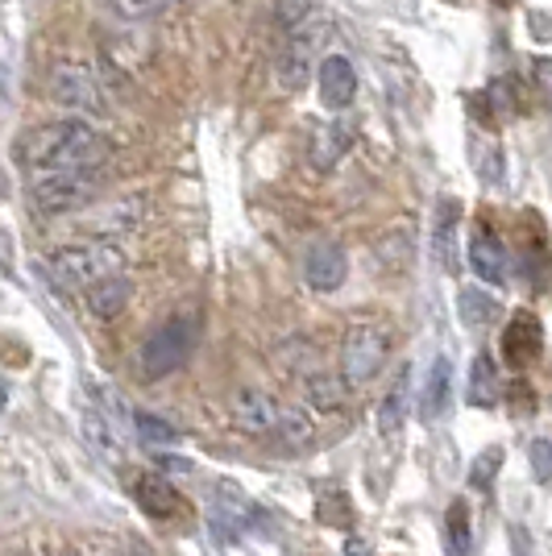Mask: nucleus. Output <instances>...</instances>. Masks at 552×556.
Instances as JSON below:
<instances>
[{
	"mask_svg": "<svg viewBox=\"0 0 552 556\" xmlns=\"http://www.w3.org/2000/svg\"><path fill=\"white\" fill-rule=\"evenodd\" d=\"M104 154H109L104 134L96 125H88V121H79V116L50 121L42 129H29L17 141V159L34 175L38 170H67V166H100Z\"/></svg>",
	"mask_w": 552,
	"mask_h": 556,
	"instance_id": "f257e3e1",
	"label": "nucleus"
},
{
	"mask_svg": "<svg viewBox=\"0 0 552 556\" xmlns=\"http://www.w3.org/2000/svg\"><path fill=\"white\" fill-rule=\"evenodd\" d=\"M47 270L63 291H84V295H88L96 282L125 275V254H121V245L96 237V241H79V245L54 250L47 262Z\"/></svg>",
	"mask_w": 552,
	"mask_h": 556,
	"instance_id": "f03ea898",
	"label": "nucleus"
},
{
	"mask_svg": "<svg viewBox=\"0 0 552 556\" xmlns=\"http://www.w3.org/2000/svg\"><path fill=\"white\" fill-rule=\"evenodd\" d=\"M104 187L100 166H67V170H38L29 175V208L42 216H67V212L88 208Z\"/></svg>",
	"mask_w": 552,
	"mask_h": 556,
	"instance_id": "7ed1b4c3",
	"label": "nucleus"
},
{
	"mask_svg": "<svg viewBox=\"0 0 552 556\" xmlns=\"http://www.w3.org/2000/svg\"><path fill=\"white\" fill-rule=\"evenodd\" d=\"M391 362V332L382 325H349L341 341V374H346L349 391H366L369 382H378Z\"/></svg>",
	"mask_w": 552,
	"mask_h": 556,
	"instance_id": "20e7f679",
	"label": "nucleus"
},
{
	"mask_svg": "<svg viewBox=\"0 0 552 556\" xmlns=\"http://www.w3.org/2000/svg\"><path fill=\"white\" fill-rule=\"evenodd\" d=\"M191 349H196V320H191V316H171V320L154 328V332L146 337V345H141V353H138L141 378L159 382L166 374L184 370Z\"/></svg>",
	"mask_w": 552,
	"mask_h": 556,
	"instance_id": "39448f33",
	"label": "nucleus"
},
{
	"mask_svg": "<svg viewBox=\"0 0 552 556\" xmlns=\"http://www.w3.org/2000/svg\"><path fill=\"white\" fill-rule=\"evenodd\" d=\"M47 96L50 104H59L67 113H104L109 109V92H104L100 75L88 63H75V59L50 71Z\"/></svg>",
	"mask_w": 552,
	"mask_h": 556,
	"instance_id": "423d86ee",
	"label": "nucleus"
},
{
	"mask_svg": "<svg viewBox=\"0 0 552 556\" xmlns=\"http://www.w3.org/2000/svg\"><path fill=\"white\" fill-rule=\"evenodd\" d=\"M229 416L241 432L250 437H278L283 424V403L275 394H266L262 387H237L229 394Z\"/></svg>",
	"mask_w": 552,
	"mask_h": 556,
	"instance_id": "0eeeda50",
	"label": "nucleus"
},
{
	"mask_svg": "<svg viewBox=\"0 0 552 556\" xmlns=\"http://www.w3.org/2000/svg\"><path fill=\"white\" fill-rule=\"evenodd\" d=\"M328 34V25H316V29H300V34H291L287 38V47L278 50V84L287 88V92H303L308 88V79H312V67H316V47H321V38Z\"/></svg>",
	"mask_w": 552,
	"mask_h": 556,
	"instance_id": "6e6552de",
	"label": "nucleus"
},
{
	"mask_svg": "<svg viewBox=\"0 0 552 556\" xmlns=\"http://www.w3.org/2000/svg\"><path fill=\"white\" fill-rule=\"evenodd\" d=\"M349 278V254L337 245V241H316L308 254H303V282L312 287V291H337L341 282Z\"/></svg>",
	"mask_w": 552,
	"mask_h": 556,
	"instance_id": "1a4fd4ad",
	"label": "nucleus"
},
{
	"mask_svg": "<svg viewBox=\"0 0 552 556\" xmlns=\"http://www.w3.org/2000/svg\"><path fill=\"white\" fill-rule=\"evenodd\" d=\"M208 519H212V528H216V532L241 535L253 519H258V507L241 494V486H233V482H216V486H212V498H208Z\"/></svg>",
	"mask_w": 552,
	"mask_h": 556,
	"instance_id": "9d476101",
	"label": "nucleus"
},
{
	"mask_svg": "<svg viewBox=\"0 0 552 556\" xmlns=\"http://www.w3.org/2000/svg\"><path fill=\"white\" fill-rule=\"evenodd\" d=\"M316 84H321V100L328 113H346L357 100V71L346 54H324L316 67Z\"/></svg>",
	"mask_w": 552,
	"mask_h": 556,
	"instance_id": "9b49d317",
	"label": "nucleus"
},
{
	"mask_svg": "<svg viewBox=\"0 0 552 556\" xmlns=\"http://www.w3.org/2000/svg\"><path fill=\"white\" fill-rule=\"evenodd\" d=\"M469 266H474V275L482 278V282L503 287L506 278H511V257H506L503 237L482 225V229L469 237Z\"/></svg>",
	"mask_w": 552,
	"mask_h": 556,
	"instance_id": "f8f14e48",
	"label": "nucleus"
},
{
	"mask_svg": "<svg viewBox=\"0 0 552 556\" xmlns=\"http://www.w3.org/2000/svg\"><path fill=\"white\" fill-rule=\"evenodd\" d=\"M300 387L303 394H308V403L316 407V412H341L349 399V382L341 370H328L324 362H316V366H308V370L300 374Z\"/></svg>",
	"mask_w": 552,
	"mask_h": 556,
	"instance_id": "ddd939ff",
	"label": "nucleus"
},
{
	"mask_svg": "<svg viewBox=\"0 0 552 556\" xmlns=\"http://www.w3.org/2000/svg\"><path fill=\"white\" fill-rule=\"evenodd\" d=\"M457 225L461 208L453 195H440L437 212H432V254H437L440 270H457Z\"/></svg>",
	"mask_w": 552,
	"mask_h": 556,
	"instance_id": "4468645a",
	"label": "nucleus"
},
{
	"mask_svg": "<svg viewBox=\"0 0 552 556\" xmlns=\"http://www.w3.org/2000/svg\"><path fill=\"white\" fill-rule=\"evenodd\" d=\"M407 407H412V366L403 362L399 378L391 382V391L382 394V403H378V432L382 437H399L403 424H407Z\"/></svg>",
	"mask_w": 552,
	"mask_h": 556,
	"instance_id": "2eb2a0df",
	"label": "nucleus"
},
{
	"mask_svg": "<svg viewBox=\"0 0 552 556\" xmlns=\"http://www.w3.org/2000/svg\"><path fill=\"white\" fill-rule=\"evenodd\" d=\"M349 146H353V129H349V125H341V121L316 125V129H312V141H308V159H312L316 170H333V166L349 154Z\"/></svg>",
	"mask_w": 552,
	"mask_h": 556,
	"instance_id": "dca6fc26",
	"label": "nucleus"
},
{
	"mask_svg": "<svg viewBox=\"0 0 552 556\" xmlns=\"http://www.w3.org/2000/svg\"><path fill=\"white\" fill-rule=\"evenodd\" d=\"M449 403H453V366H449V357H437L428 370V382H424V394H419V419L437 424L444 419Z\"/></svg>",
	"mask_w": 552,
	"mask_h": 556,
	"instance_id": "f3484780",
	"label": "nucleus"
},
{
	"mask_svg": "<svg viewBox=\"0 0 552 556\" xmlns=\"http://www.w3.org/2000/svg\"><path fill=\"white\" fill-rule=\"evenodd\" d=\"M134 494H138V503L146 515H154V519H171V515H179L184 510V498L175 494V486L159 478V473H141L138 482H134Z\"/></svg>",
	"mask_w": 552,
	"mask_h": 556,
	"instance_id": "a211bd4d",
	"label": "nucleus"
},
{
	"mask_svg": "<svg viewBox=\"0 0 552 556\" xmlns=\"http://www.w3.org/2000/svg\"><path fill=\"white\" fill-rule=\"evenodd\" d=\"M84 300H88V312H92L96 320H116L129 307V300H134V282L125 275L104 278V282H96Z\"/></svg>",
	"mask_w": 552,
	"mask_h": 556,
	"instance_id": "6ab92c4d",
	"label": "nucleus"
},
{
	"mask_svg": "<svg viewBox=\"0 0 552 556\" xmlns=\"http://www.w3.org/2000/svg\"><path fill=\"white\" fill-rule=\"evenodd\" d=\"M536 349H540V325L531 316H515L511 332L503 337V357L511 366H531Z\"/></svg>",
	"mask_w": 552,
	"mask_h": 556,
	"instance_id": "aec40b11",
	"label": "nucleus"
},
{
	"mask_svg": "<svg viewBox=\"0 0 552 556\" xmlns=\"http://www.w3.org/2000/svg\"><path fill=\"white\" fill-rule=\"evenodd\" d=\"M465 399H469L474 407H494V403H499V366H494L490 353H478V357H474Z\"/></svg>",
	"mask_w": 552,
	"mask_h": 556,
	"instance_id": "412c9836",
	"label": "nucleus"
},
{
	"mask_svg": "<svg viewBox=\"0 0 552 556\" xmlns=\"http://www.w3.org/2000/svg\"><path fill=\"white\" fill-rule=\"evenodd\" d=\"M457 316L465 328H474V332H482V328L494 325V316H499V303L486 295L482 287H465L457 295Z\"/></svg>",
	"mask_w": 552,
	"mask_h": 556,
	"instance_id": "4be33fe9",
	"label": "nucleus"
},
{
	"mask_svg": "<svg viewBox=\"0 0 552 556\" xmlns=\"http://www.w3.org/2000/svg\"><path fill=\"white\" fill-rule=\"evenodd\" d=\"M444 544H449V556H469V507H465V498H453L444 510Z\"/></svg>",
	"mask_w": 552,
	"mask_h": 556,
	"instance_id": "5701e85b",
	"label": "nucleus"
},
{
	"mask_svg": "<svg viewBox=\"0 0 552 556\" xmlns=\"http://www.w3.org/2000/svg\"><path fill=\"white\" fill-rule=\"evenodd\" d=\"M316 437V428H312V416L300 412V407H283V424H278V441L287 444V448H308Z\"/></svg>",
	"mask_w": 552,
	"mask_h": 556,
	"instance_id": "b1692460",
	"label": "nucleus"
},
{
	"mask_svg": "<svg viewBox=\"0 0 552 556\" xmlns=\"http://www.w3.org/2000/svg\"><path fill=\"white\" fill-rule=\"evenodd\" d=\"M474 159H478V179L486 187H499L503 184V150H499V141H474Z\"/></svg>",
	"mask_w": 552,
	"mask_h": 556,
	"instance_id": "393cba45",
	"label": "nucleus"
},
{
	"mask_svg": "<svg viewBox=\"0 0 552 556\" xmlns=\"http://www.w3.org/2000/svg\"><path fill=\"white\" fill-rule=\"evenodd\" d=\"M134 428H138V437L146 444H154V448H162V444H175L179 441V432L166 424V419L159 416H146V412H134Z\"/></svg>",
	"mask_w": 552,
	"mask_h": 556,
	"instance_id": "a878e982",
	"label": "nucleus"
},
{
	"mask_svg": "<svg viewBox=\"0 0 552 556\" xmlns=\"http://www.w3.org/2000/svg\"><path fill=\"white\" fill-rule=\"evenodd\" d=\"M316 13V0H275V22L283 29H303Z\"/></svg>",
	"mask_w": 552,
	"mask_h": 556,
	"instance_id": "bb28decb",
	"label": "nucleus"
},
{
	"mask_svg": "<svg viewBox=\"0 0 552 556\" xmlns=\"http://www.w3.org/2000/svg\"><path fill=\"white\" fill-rule=\"evenodd\" d=\"M162 4L166 0H109V9H113L116 17H125V22H150V17H159Z\"/></svg>",
	"mask_w": 552,
	"mask_h": 556,
	"instance_id": "cd10ccee",
	"label": "nucleus"
},
{
	"mask_svg": "<svg viewBox=\"0 0 552 556\" xmlns=\"http://www.w3.org/2000/svg\"><path fill=\"white\" fill-rule=\"evenodd\" d=\"M528 465H531V478H536L540 486H549L552 482V441H531Z\"/></svg>",
	"mask_w": 552,
	"mask_h": 556,
	"instance_id": "c85d7f7f",
	"label": "nucleus"
},
{
	"mask_svg": "<svg viewBox=\"0 0 552 556\" xmlns=\"http://www.w3.org/2000/svg\"><path fill=\"white\" fill-rule=\"evenodd\" d=\"M503 465V448H486L482 457L474 462V469H469V486L474 490H490V478H494V469Z\"/></svg>",
	"mask_w": 552,
	"mask_h": 556,
	"instance_id": "c756f323",
	"label": "nucleus"
},
{
	"mask_svg": "<svg viewBox=\"0 0 552 556\" xmlns=\"http://www.w3.org/2000/svg\"><path fill=\"white\" fill-rule=\"evenodd\" d=\"M490 109H494L499 116L519 113V100H515V79H499V84L490 88Z\"/></svg>",
	"mask_w": 552,
	"mask_h": 556,
	"instance_id": "7c9ffc66",
	"label": "nucleus"
},
{
	"mask_svg": "<svg viewBox=\"0 0 552 556\" xmlns=\"http://www.w3.org/2000/svg\"><path fill=\"white\" fill-rule=\"evenodd\" d=\"M511 556H536L528 528H519V523H511Z\"/></svg>",
	"mask_w": 552,
	"mask_h": 556,
	"instance_id": "2f4dec72",
	"label": "nucleus"
},
{
	"mask_svg": "<svg viewBox=\"0 0 552 556\" xmlns=\"http://www.w3.org/2000/svg\"><path fill=\"white\" fill-rule=\"evenodd\" d=\"M531 79L540 84V92L552 96V59H531Z\"/></svg>",
	"mask_w": 552,
	"mask_h": 556,
	"instance_id": "473e14b6",
	"label": "nucleus"
},
{
	"mask_svg": "<svg viewBox=\"0 0 552 556\" xmlns=\"http://www.w3.org/2000/svg\"><path fill=\"white\" fill-rule=\"evenodd\" d=\"M341 556H374V548H369V540H362V535H349Z\"/></svg>",
	"mask_w": 552,
	"mask_h": 556,
	"instance_id": "72a5a7b5",
	"label": "nucleus"
},
{
	"mask_svg": "<svg viewBox=\"0 0 552 556\" xmlns=\"http://www.w3.org/2000/svg\"><path fill=\"white\" fill-rule=\"evenodd\" d=\"M166 469H171V473H191V465H187L184 457H162V473H166Z\"/></svg>",
	"mask_w": 552,
	"mask_h": 556,
	"instance_id": "f704fd0d",
	"label": "nucleus"
},
{
	"mask_svg": "<svg viewBox=\"0 0 552 556\" xmlns=\"http://www.w3.org/2000/svg\"><path fill=\"white\" fill-rule=\"evenodd\" d=\"M187 4H200V0H187Z\"/></svg>",
	"mask_w": 552,
	"mask_h": 556,
	"instance_id": "c9c22d12",
	"label": "nucleus"
},
{
	"mask_svg": "<svg viewBox=\"0 0 552 556\" xmlns=\"http://www.w3.org/2000/svg\"><path fill=\"white\" fill-rule=\"evenodd\" d=\"M13 556H29V553H13Z\"/></svg>",
	"mask_w": 552,
	"mask_h": 556,
	"instance_id": "e433bc0d",
	"label": "nucleus"
}]
</instances>
